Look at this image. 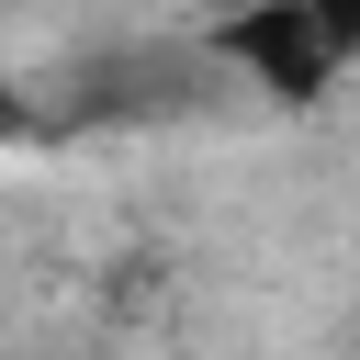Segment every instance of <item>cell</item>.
<instances>
[{
	"instance_id": "obj_2",
	"label": "cell",
	"mask_w": 360,
	"mask_h": 360,
	"mask_svg": "<svg viewBox=\"0 0 360 360\" xmlns=\"http://www.w3.org/2000/svg\"><path fill=\"white\" fill-rule=\"evenodd\" d=\"M22 135H45V112H34V101H22L11 79H0V146H22Z\"/></svg>"
},
{
	"instance_id": "obj_1",
	"label": "cell",
	"mask_w": 360,
	"mask_h": 360,
	"mask_svg": "<svg viewBox=\"0 0 360 360\" xmlns=\"http://www.w3.org/2000/svg\"><path fill=\"white\" fill-rule=\"evenodd\" d=\"M202 56H225L248 90H281V101H315L349 79V11L338 0H259V11H225L202 22Z\"/></svg>"
}]
</instances>
